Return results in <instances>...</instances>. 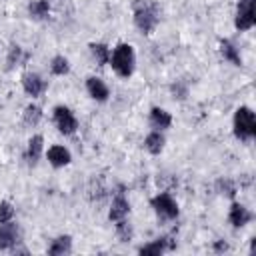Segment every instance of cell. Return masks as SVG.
<instances>
[{
  "label": "cell",
  "mask_w": 256,
  "mask_h": 256,
  "mask_svg": "<svg viewBox=\"0 0 256 256\" xmlns=\"http://www.w3.org/2000/svg\"><path fill=\"white\" fill-rule=\"evenodd\" d=\"M134 10V24L142 34H150L158 20H160V10L154 0H134L132 4Z\"/></svg>",
  "instance_id": "cell-1"
},
{
  "label": "cell",
  "mask_w": 256,
  "mask_h": 256,
  "mask_svg": "<svg viewBox=\"0 0 256 256\" xmlns=\"http://www.w3.org/2000/svg\"><path fill=\"white\" fill-rule=\"evenodd\" d=\"M112 64V70L122 76V78H128L132 72H134V64H136V56H134V48L130 44H118L112 52H110V60Z\"/></svg>",
  "instance_id": "cell-2"
},
{
  "label": "cell",
  "mask_w": 256,
  "mask_h": 256,
  "mask_svg": "<svg viewBox=\"0 0 256 256\" xmlns=\"http://www.w3.org/2000/svg\"><path fill=\"white\" fill-rule=\"evenodd\" d=\"M234 134L240 140H252L256 136V116L248 106H240L234 112Z\"/></svg>",
  "instance_id": "cell-3"
},
{
  "label": "cell",
  "mask_w": 256,
  "mask_h": 256,
  "mask_svg": "<svg viewBox=\"0 0 256 256\" xmlns=\"http://www.w3.org/2000/svg\"><path fill=\"white\" fill-rule=\"evenodd\" d=\"M150 204H152V208L156 210V214H158L160 218H164V220H174V218L178 216V204H176V200H174L168 192L156 194Z\"/></svg>",
  "instance_id": "cell-4"
},
{
  "label": "cell",
  "mask_w": 256,
  "mask_h": 256,
  "mask_svg": "<svg viewBox=\"0 0 256 256\" xmlns=\"http://www.w3.org/2000/svg\"><path fill=\"white\" fill-rule=\"evenodd\" d=\"M256 14H254V0H240L236 6V16H234V26L240 32H246L254 26Z\"/></svg>",
  "instance_id": "cell-5"
},
{
  "label": "cell",
  "mask_w": 256,
  "mask_h": 256,
  "mask_svg": "<svg viewBox=\"0 0 256 256\" xmlns=\"http://www.w3.org/2000/svg\"><path fill=\"white\" fill-rule=\"evenodd\" d=\"M54 122H56V128L66 136H70L78 130V120L72 114V110L66 108V106H56L54 108Z\"/></svg>",
  "instance_id": "cell-6"
},
{
  "label": "cell",
  "mask_w": 256,
  "mask_h": 256,
  "mask_svg": "<svg viewBox=\"0 0 256 256\" xmlns=\"http://www.w3.org/2000/svg\"><path fill=\"white\" fill-rule=\"evenodd\" d=\"M18 242H20V230H18V226L12 220L0 224V250L14 248Z\"/></svg>",
  "instance_id": "cell-7"
},
{
  "label": "cell",
  "mask_w": 256,
  "mask_h": 256,
  "mask_svg": "<svg viewBox=\"0 0 256 256\" xmlns=\"http://www.w3.org/2000/svg\"><path fill=\"white\" fill-rule=\"evenodd\" d=\"M22 88H24V92L28 96L38 98L44 92V88H46V80L40 74H36V72H26L22 76Z\"/></svg>",
  "instance_id": "cell-8"
},
{
  "label": "cell",
  "mask_w": 256,
  "mask_h": 256,
  "mask_svg": "<svg viewBox=\"0 0 256 256\" xmlns=\"http://www.w3.org/2000/svg\"><path fill=\"white\" fill-rule=\"evenodd\" d=\"M228 220H230V224H232L234 228H242V226H246V224L252 220V212H250L246 206H242V204L234 202V204L230 206Z\"/></svg>",
  "instance_id": "cell-9"
},
{
  "label": "cell",
  "mask_w": 256,
  "mask_h": 256,
  "mask_svg": "<svg viewBox=\"0 0 256 256\" xmlns=\"http://www.w3.org/2000/svg\"><path fill=\"white\" fill-rule=\"evenodd\" d=\"M86 90H88V94H90L94 100H98V102H104V100H108V96H110V90H108V86L104 84V80H102V78H96V76H90V78L86 80Z\"/></svg>",
  "instance_id": "cell-10"
},
{
  "label": "cell",
  "mask_w": 256,
  "mask_h": 256,
  "mask_svg": "<svg viewBox=\"0 0 256 256\" xmlns=\"http://www.w3.org/2000/svg\"><path fill=\"white\" fill-rule=\"evenodd\" d=\"M128 212H130V204H128L126 196H124L122 192H120V194H116V196H114V200H112V206H110L108 218H110L112 222H118V220L126 218V216H128Z\"/></svg>",
  "instance_id": "cell-11"
},
{
  "label": "cell",
  "mask_w": 256,
  "mask_h": 256,
  "mask_svg": "<svg viewBox=\"0 0 256 256\" xmlns=\"http://www.w3.org/2000/svg\"><path fill=\"white\" fill-rule=\"evenodd\" d=\"M46 158L54 168H62V166L70 164V160H72L68 148H64V146H50L46 152Z\"/></svg>",
  "instance_id": "cell-12"
},
{
  "label": "cell",
  "mask_w": 256,
  "mask_h": 256,
  "mask_svg": "<svg viewBox=\"0 0 256 256\" xmlns=\"http://www.w3.org/2000/svg\"><path fill=\"white\" fill-rule=\"evenodd\" d=\"M170 124H172V116H170V112H166L164 108H158V106H154L152 110H150V126L154 128V130H166V128H170Z\"/></svg>",
  "instance_id": "cell-13"
},
{
  "label": "cell",
  "mask_w": 256,
  "mask_h": 256,
  "mask_svg": "<svg viewBox=\"0 0 256 256\" xmlns=\"http://www.w3.org/2000/svg\"><path fill=\"white\" fill-rule=\"evenodd\" d=\"M42 150H44V138L40 134H34L30 140H28V148H26V160L30 166H34L40 156H42Z\"/></svg>",
  "instance_id": "cell-14"
},
{
  "label": "cell",
  "mask_w": 256,
  "mask_h": 256,
  "mask_svg": "<svg viewBox=\"0 0 256 256\" xmlns=\"http://www.w3.org/2000/svg\"><path fill=\"white\" fill-rule=\"evenodd\" d=\"M164 144H166V138H164V134L160 130H152L144 140V146H146V150L150 154H160L164 150Z\"/></svg>",
  "instance_id": "cell-15"
},
{
  "label": "cell",
  "mask_w": 256,
  "mask_h": 256,
  "mask_svg": "<svg viewBox=\"0 0 256 256\" xmlns=\"http://www.w3.org/2000/svg\"><path fill=\"white\" fill-rule=\"evenodd\" d=\"M70 250H72V238L70 236H58L48 246V254H52V256H62V254H68Z\"/></svg>",
  "instance_id": "cell-16"
},
{
  "label": "cell",
  "mask_w": 256,
  "mask_h": 256,
  "mask_svg": "<svg viewBox=\"0 0 256 256\" xmlns=\"http://www.w3.org/2000/svg\"><path fill=\"white\" fill-rule=\"evenodd\" d=\"M28 14H30V18H34V20H44V18H48V14H50V4H48V0H32V2L28 4Z\"/></svg>",
  "instance_id": "cell-17"
},
{
  "label": "cell",
  "mask_w": 256,
  "mask_h": 256,
  "mask_svg": "<svg viewBox=\"0 0 256 256\" xmlns=\"http://www.w3.org/2000/svg\"><path fill=\"white\" fill-rule=\"evenodd\" d=\"M220 54L224 56V60L232 62L234 66H240V64H242L240 52H238V48H236L230 40H222V42H220Z\"/></svg>",
  "instance_id": "cell-18"
},
{
  "label": "cell",
  "mask_w": 256,
  "mask_h": 256,
  "mask_svg": "<svg viewBox=\"0 0 256 256\" xmlns=\"http://www.w3.org/2000/svg\"><path fill=\"white\" fill-rule=\"evenodd\" d=\"M168 248H170V246H168V238H156L154 242L140 246L138 252H140V254H146V256H158V254H162V252L168 250Z\"/></svg>",
  "instance_id": "cell-19"
},
{
  "label": "cell",
  "mask_w": 256,
  "mask_h": 256,
  "mask_svg": "<svg viewBox=\"0 0 256 256\" xmlns=\"http://www.w3.org/2000/svg\"><path fill=\"white\" fill-rule=\"evenodd\" d=\"M90 52H92V56L96 58V62H98L100 66L108 64V60H110V48H108L106 44L94 42V44H90Z\"/></svg>",
  "instance_id": "cell-20"
},
{
  "label": "cell",
  "mask_w": 256,
  "mask_h": 256,
  "mask_svg": "<svg viewBox=\"0 0 256 256\" xmlns=\"http://www.w3.org/2000/svg\"><path fill=\"white\" fill-rule=\"evenodd\" d=\"M42 120V108L36 104H28L24 108V124L26 126H38Z\"/></svg>",
  "instance_id": "cell-21"
},
{
  "label": "cell",
  "mask_w": 256,
  "mask_h": 256,
  "mask_svg": "<svg viewBox=\"0 0 256 256\" xmlns=\"http://www.w3.org/2000/svg\"><path fill=\"white\" fill-rule=\"evenodd\" d=\"M50 70H52V74H56V76H64V74H68L70 64H68V60H66L64 56H54L52 62H50Z\"/></svg>",
  "instance_id": "cell-22"
},
{
  "label": "cell",
  "mask_w": 256,
  "mask_h": 256,
  "mask_svg": "<svg viewBox=\"0 0 256 256\" xmlns=\"http://www.w3.org/2000/svg\"><path fill=\"white\" fill-rule=\"evenodd\" d=\"M116 234H118L120 242H128L132 238V226L126 222V218H122V220L116 222Z\"/></svg>",
  "instance_id": "cell-23"
},
{
  "label": "cell",
  "mask_w": 256,
  "mask_h": 256,
  "mask_svg": "<svg viewBox=\"0 0 256 256\" xmlns=\"http://www.w3.org/2000/svg\"><path fill=\"white\" fill-rule=\"evenodd\" d=\"M216 190H218L220 194L228 196V198H234V194H236V186H234V182L228 180V178L218 180V182H216Z\"/></svg>",
  "instance_id": "cell-24"
},
{
  "label": "cell",
  "mask_w": 256,
  "mask_h": 256,
  "mask_svg": "<svg viewBox=\"0 0 256 256\" xmlns=\"http://www.w3.org/2000/svg\"><path fill=\"white\" fill-rule=\"evenodd\" d=\"M22 48L20 46H10V50H8V58H6V64H8V68H14L16 64H20L22 62Z\"/></svg>",
  "instance_id": "cell-25"
},
{
  "label": "cell",
  "mask_w": 256,
  "mask_h": 256,
  "mask_svg": "<svg viewBox=\"0 0 256 256\" xmlns=\"http://www.w3.org/2000/svg\"><path fill=\"white\" fill-rule=\"evenodd\" d=\"M14 218V206L10 204V202H0V224H4V222H10Z\"/></svg>",
  "instance_id": "cell-26"
},
{
  "label": "cell",
  "mask_w": 256,
  "mask_h": 256,
  "mask_svg": "<svg viewBox=\"0 0 256 256\" xmlns=\"http://www.w3.org/2000/svg\"><path fill=\"white\" fill-rule=\"evenodd\" d=\"M214 250H216V252H226V250H228V244H226L224 240H218V242L214 244Z\"/></svg>",
  "instance_id": "cell-27"
}]
</instances>
